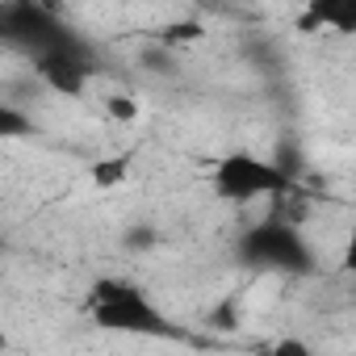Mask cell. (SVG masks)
<instances>
[{"label":"cell","mask_w":356,"mask_h":356,"mask_svg":"<svg viewBox=\"0 0 356 356\" xmlns=\"http://www.w3.org/2000/svg\"><path fill=\"white\" fill-rule=\"evenodd\" d=\"M84 310L101 331H118V335H155V339H181L176 327L151 298L147 289H138L126 277H101L88 285L84 293Z\"/></svg>","instance_id":"cell-1"},{"label":"cell","mask_w":356,"mask_h":356,"mask_svg":"<svg viewBox=\"0 0 356 356\" xmlns=\"http://www.w3.org/2000/svg\"><path fill=\"white\" fill-rule=\"evenodd\" d=\"M210 185H214V193H218L222 202L248 206V202H256V197H281V193H289L293 181H289V176H285L273 159H260V155H252V151H231V155H222V159L214 163Z\"/></svg>","instance_id":"cell-2"},{"label":"cell","mask_w":356,"mask_h":356,"mask_svg":"<svg viewBox=\"0 0 356 356\" xmlns=\"http://www.w3.org/2000/svg\"><path fill=\"white\" fill-rule=\"evenodd\" d=\"M239 252L256 268H277V273H310L314 268V256H310L302 231L293 222H281V218H268V222L252 227L243 235Z\"/></svg>","instance_id":"cell-3"},{"label":"cell","mask_w":356,"mask_h":356,"mask_svg":"<svg viewBox=\"0 0 356 356\" xmlns=\"http://www.w3.org/2000/svg\"><path fill=\"white\" fill-rule=\"evenodd\" d=\"M0 34H5L9 42H17L22 51H30V59L80 47V38L47 5H5L0 9Z\"/></svg>","instance_id":"cell-4"},{"label":"cell","mask_w":356,"mask_h":356,"mask_svg":"<svg viewBox=\"0 0 356 356\" xmlns=\"http://www.w3.org/2000/svg\"><path fill=\"white\" fill-rule=\"evenodd\" d=\"M34 72L38 80L59 92V97H84L88 92V80H92V59L84 47H67V51H51V55H38L34 59Z\"/></svg>","instance_id":"cell-5"},{"label":"cell","mask_w":356,"mask_h":356,"mask_svg":"<svg viewBox=\"0 0 356 356\" xmlns=\"http://www.w3.org/2000/svg\"><path fill=\"white\" fill-rule=\"evenodd\" d=\"M293 26L302 34H356V0H310Z\"/></svg>","instance_id":"cell-6"},{"label":"cell","mask_w":356,"mask_h":356,"mask_svg":"<svg viewBox=\"0 0 356 356\" xmlns=\"http://www.w3.org/2000/svg\"><path fill=\"white\" fill-rule=\"evenodd\" d=\"M130 163H134L130 151H122V155H101V159L88 168V181H92L101 193H109V189H118L126 176H130Z\"/></svg>","instance_id":"cell-7"},{"label":"cell","mask_w":356,"mask_h":356,"mask_svg":"<svg viewBox=\"0 0 356 356\" xmlns=\"http://www.w3.org/2000/svg\"><path fill=\"white\" fill-rule=\"evenodd\" d=\"M101 109H105V118L118 122V126H134V122L143 118V105H138V97H130V92H109V97H101Z\"/></svg>","instance_id":"cell-8"},{"label":"cell","mask_w":356,"mask_h":356,"mask_svg":"<svg viewBox=\"0 0 356 356\" xmlns=\"http://www.w3.org/2000/svg\"><path fill=\"white\" fill-rule=\"evenodd\" d=\"M155 38H159L163 47H189V42H202V38H206V26L193 22V17H185V22H168Z\"/></svg>","instance_id":"cell-9"},{"label":"cell","mask_w":356,"mask_h":356,"mask_svg":"<svg viewBox=\"0 0 356 356\" xmlns=\"http://www.w3.org/2000/svg\"><path fill=\"white\" fill-rule=\"evenodd\" d=\"M260 356H314V348L306 339H298V335H277L273 343L260 348Z\"/></svg>","instance_id":"cell-10"},{"label":"cell","mask_w":356,"mask_h":356,"mask_svg":"<svg viewBox=\"0 0 356 356\" xmlns=\"http://www.w3.org/2000/svg\"><path fill=\"white\" fill-rule=\"evenodd\" d=\"M0 134L5 138H22V134H34V122L26 113H17L13 105H0Z\"/></svg>","instance_id":"cell-11"},{"label":"cell","mask_w":356,"mask_h":356,"mask_svg":"<svg viewBox=\"0 0 356 356\" xmlns=\"http://www.w3.org/2000/svg\"><path fill=\"white\" fill-rule=\"evenodd\" d=\"M339 273H356V222L343 239V256H339Z\"/></svg>","instance_id":"cell-12"}]
</instances>
